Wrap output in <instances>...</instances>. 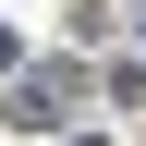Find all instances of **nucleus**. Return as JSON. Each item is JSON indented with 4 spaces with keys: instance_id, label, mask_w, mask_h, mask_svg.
<instances>
[{
    "instance_id": "obj_2",
    "label": "nucleus",
    "mask_w": 146,
    "mask_h": 146,
    "mask_svg": "<svg viewBox=\"0 0 146 146\" xmlns=\"http://www.w3.org/2000/svg\"><path fill=\"white\" fill-rule=\"evenodd\" d=\"M0 73H12V25H0Z\"/></svg>"
},
{
    "instance_id": "obj_1",
    "label": "nucleus",
    "mask_w": 146,
    "mask_h": 146,
    "mask_svg": "<svg viewBox=\"0 0 146 146\" xmlns=\"http://www.w3.org/2000/svg\"><path fill=\"white\" fill-rule=\"evenodd\" d=\"M12 110H25V122H73V73H61V61L25 73V98H12Z\"/></svg>"
}]
</instances>
